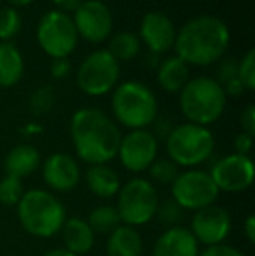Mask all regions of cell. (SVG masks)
<instances>
[{
    "label": "cell",
    "mask_w": 255,
    "mask_h": 256,
    "mask_svg": "<svg viewBox=\"0 0 255 256\" xmlns=\"http://www.w3.org/2000/svg\"><path fill=\"white\" fill-rule=\"evenodd\" d=\"M70 138L75 155L88 166L109 164L117 157L121 129L98 108H79L70 118Z\"/></svg>",
    "instance_id": "cell-1"
},
{
    "label": "cell",
    "mask_w": 255,
    "mask_h": 256,
    "mask_svg": "<svg viewBox=\"0 0 255 256\" xmlns=\"http://www.w3.org/2000/svg\"><path fill=\"white\" fill-rule=\"evenodd\" d=\"M229 40V28L220 18L197 16L177 32L173 48L184 63L208 66L224 56Z\"/></svg>",
    "instance_id": "cell-2"
},
{
    "label": "cell",
    "mask_w": 255,
    "mask_h": 256,
    "mask_svg": "<svg viewBox=\"0 0 255 256\" xmlns=\"http://www.w3.org/2000/svg\"><path fill=\"white\" fill-rule=\"evenodd\" d=\"M16 209L20 225L25 232L37 239L55 237L60 234L67 220V209L63 202L46 188L25 190Z\"/></svg>",
    "instance_id": "cell-3"
},
{
    "label": "cell",
    "mask_w": 255,
    "mask_h": 256,
    "mask_svg": "<svg viewBox=\"0 0 255 256\" xmlns=\"http://www.w3.org/2000/svg\"><path fill=\"white\" fill-rule=\"evenodd\" d=\"M178 104L187 122L208 128L222 117L227 104V96L213 77L203 75L189 78L180 91Z\"/></svg>",
    "instance_id": "cell-4"
},
{
    "label": "cell",
    "mask_w": 255,
    "mask_h": 256,
    "mask_svg": "<svg viewBox=\"0 0 255 256\" xmlns=\"http://www.w3.org/2000/svg\"><path fill=\"white\" fill-rule=\"evenodd\" d=\"M110 104L116 120L129 131L147 129L157 120L156 94L138 80H128L116 86Z\"/></svg>",
    "instance_id": "cell-5"
},
{
    "label": "cell",
    "mask_w": 255,
    "mask_h": 256,
    "mask_svg": "<svg viewBox=\"0 0 255 256\" xmlns=\"http://www.w3.org/2000/svg\"><path fill=\"white\" fill-rule=\"evenodd\" d=\"M166 157L184 169H196L213 155L215 136L208 128L185 124L175 126L164 140Z\"/></svg>",
    "instance_id": "cell-6"
},
{
    "label": "cell",
    "mask_w": 255,
    "mask_h": 256,
    "mask_svg": "<svg viewBox=\"0 0 255 256\" xmlns=\"http://www.w3.org/2000/svg\"><path fill=\"white\" fill-rule=\"evenodd\" d=\"M159 202L157 186L143 176H133L121 185L116 209L123 225L138 228L156 218Z\"/></svg>",
    "instance_id": "cell-7"
},
{
    "label": "cell",
    "mask_w": 255,
    "mask_h": 256,
    "mask_svg": "<svg viewBox=\"0 0 255 256\" xmlns=\"http://www.w3.org/2000/svg\"><path fill=\"white\" fill-rule=\"evenodd\" d=\"M119 61L107 49H100L82 60L75 74V80L84 94L96 98L112 92L119 82Z\"/></svg>",
    "instance_id": "cell-8"
},
{
    "label": "cell",
    "mask_w": 255,
    "mask_h": 256,
    "mask_svg": "<svg viewBox=\"0 0 255 256\" xmlns=\"http://www.w3.org/2000/svg\"><path fill=\"white\" fill-rule=\"evenodd\" d=\"M171 199L184 211L196 212L217 202L218 188L215 186L210 172L203 169H184L178 172L175 182L170 185Z\"/></svg>",
    "instance_id": "cell-9"
},
{
    "label": "cell",
    "mask_w": 255,
    "mask_h": 256,
    "mask_svg": "<svg viewBox=\"0 0 255 256\" xmlns=\"http://www.w3.org/2000/svg\"><path fill=\"white\" fill-rule=\"evenodd\" d=\"M37 42L53 60L68 58L79 42L72 18L58 9L46 12L37 24Z\"/></svg>",
    "instance_id": "cell-10"
},
{
    "label": "cell",
    "mask_w": 255,
    "mask_h": 256,
    "mask_svg": "<svg viewBox=\"0 0 255 256\" xmlns=\"http://www.w3.org/2000/svg\"><path fill=\"white\" fill-rule=\"evenodd\" d=\"M117 157L128 172L140 176L159 157V142L149 129L128 131L121 138Z\"/></svg>",
    "instance_id": "cell-11"
},
{
    "label": "cell",
    "mask_w": 255,
    "mask_h": 256,
    "mask_svg": "<svg viewBox=\"0 0 255 256\" xmlns=\"http://www.w3.org/2000/svg\"><path fill=\"white\" fill-rule=\"evenodd\" d=\"M210 176L218 192L239 194L252 186L255 169L250 155L229 154L211 166Z\"/></svg>",
    "instance_id": "cell-12"
},
{
    "label": "cell",
    "mask_w": 255,
    "mask_h": 256,
    "mask_svg": "<svg viewBox=\"0 0 255 256\" xmlns=\"http://www.w3.org/2000/svg\"><path fill=\"white\" fill-rule=\"evenodd\" d=\"M189 230L199 246L201 244L206 248L217 246V244H224L231 236L232 218L227 209L222 206H208L192 212Z\"/></svg>",
    "instance_id": "cell-13"
},
{
    "label": "cell",
    "mask_w": 255,
    "mask_h": 256,
    "mask_svg": "<svg viewBox=\"0 0 255 256\" xmlns=\"http://www.w3.org/2000/svg\"><path fill=\"white\" fill-rule=\"evenodd\" d=\"M74 26L77 35L91 44H100L112 35V10L102 0H82L74 12Z\"/></svg>",
    "instance_id": "cell-14"
},
{
    "label": "cell",
    "mask_w": 255,
    "mask_h": 256,
    "mask_svg": "<svg viewBox=\"0 0 255 256\" xmlns=\"http://www.w3.org/2000/svg\"><path fill=\"white\" fill-rule=\"evenodd\" d=\"M42 180L46 186L56 194H68L75 190L81 183V166L74 155L65 152L51 154L41 164Z\"/></svg>",
    "instance_id": "cell-15"
},
{
    "label": "cell",
    "mask_w": 255,
    "mask_h": 256,
    "mask_svg": "<svg viewBox=\"0 0 255 256\" xmlns=\"http://www.w3.org/2000/svg\"><path fill=\"white\" fill-rule=\"evenodd\" d=\"M175 37L177 30L175 24L166 14L157 12H147L140 23V42L149 48L150 52L154 54H164L175 46Z\"/></svg>",
    "instance_id": "cell-16"
},
{
    "label": "cell",
    "mask_w": 255,
    "mask_h": 256,
    "mask_svg": "<svg viewBox=\"0 0 255 256\" xmlns=\"http://www.w3.org/2000/svg\"><path fill=\"white\" fill-rule=\"evenodd\" d=\"M199 244L187 226L164 228L152 244V256H197Z\"/></svg>",
    "instance_id": "cell-17"
},
{
    "label": "cell",
    "mask_w": 255,
    "mask_h": 256,
    "mask_svg": "<svg viewBox=\"0 0 255 256\" xmlns=\"http://www.w3.org/2000/svg\"><path fill=\"white\" fill-rule=\"evenodd\" d=\"M60 236H62L63 246L67 251L74 253L75 256H84L93 250L96 240V234L91 230V226L88 225L84 218H67L60 230Z\"/></svg>",
    "instance_id": "cell-18"
},
{
    "label": "cell",
    "mask_w": 255,
    "mask_h": 256,
    "mask_svg": "<svg viewBox=\"0 0 255 256\" xmlns=\"http://www.w3.org/2000/svg\"><path fill=\"white\" fill-rule=\"evenodd\" d=\"M42 164L41 152L34 145H16L9 150V154L4 158V171L6 174L14 178H27L32 176Z\"/></svg>",
    "instance_id": "cell-19"
},
{
    "label": "cell",
    "mask_w": 255,
    "mask_h": 256,
    "mask_svg": "<svg viewBox=\"0 0 255 256\" xmlns=\"http://www.w3.org/2000/svg\"><path fill=\"white\" fill-rule=\"evenodd\" d=\"M84 183L88 190L98 199H112L121 188V178L109 164L89 166L84 172Z\"/></svg>",
    "instance_id": "cell-20"
},
{
    "label": "cell",
    "mask_w": 255,
    "mask_h": 256,
    "mask_svg": "<svg viewBox=\"0 0 255 256\" xmlns=\"http://www.w3.org/2000/svg\"><path fill=\"white\" fill-rule=\"evenodd\" d=\"M107 256H142L143 239L138 228L121 223L114 232L107 236Z\"/></svg>",
    "instance_id": "cell-21"
},
{
    "label": "cell",
    "mask_w": 255,
    "mask_h": 256,
    "mask_svg": "<svg viewBox=\"0 0 255 256\" xmlns=\"http://www.w3.org/2000/svg\"><path fill=\"white\" fill-rule=\"evenodd\" d=\"M25 74V60L13 42H0V88H13Z\"/></svg>",
    "instance_id": "cell-22"
},
{
    "label": "cell",
    "mask_w": 255,
    "mask_h": 256,
    "mask_svg": "<svg viewBox=\"0 0 255 256\" xmlns=\"http://www.w3.org/2000/svg\"><path fill=\"white\" fill-rule=\"evenodd\" d=\"M189 80V64L184 63L178 56H171L159 64L157 82L161 89L166 92H180Z\"/></svg>",
    "instance_id": "cell-23"
},
{
    "label": "cell",
    "mask_w": 255,
    "mask_h": 256,
    "mask_svg": "<svg viewBox=\"0 0 255 256\" xmlns=\"http://www.w3.org/2000/svg\"><path fill=\"white\" fill-rule=\"evenodd\" d=\"M86 222L91 226L93 232L100 234V236H109L121 225L119 212H117L116 206L112 204H100L93 208Z\"/></svg>",
    "instance_id": "cell-24"
},
{
    "label": "cell",
    "mask_w": 255,
    "mask_h": 256,
    "mask_svg": "<svg viewBox=\"0 0 255 256\" xmlns=\"http://www.w3.org/2000/svg\"><path fill=\"white\" fill-rule=\"evenodd\" d=\"M140 48H142V42H140L138 35L131 34V32H119L116 35H110L107 51L117 61H129L140 52Z\"/></svg>",
    "instance_id": "cell-25"
},
{
    "label": "cell",
    "mask_w": 255,
    "mask_h": 256,
    "mask_svg": "<svg viewBox=\"0 0 255 256\" xmlns=\"http://www.w3.org/2000/svg\"><path fill=\"white\" fill-rule=\"evenodd\" d=\"M147 172H149V178L147 180L152 185L170 186L175 182V178L178 176V172H180V168L175 162H171L168 157H157L150 164V168L147 169Z\"/></svg>",
    "instance_id": "cell-26"
},
{
    "label": "cell",
    "mask_w": 255,
    "mask_h": 256,
    "mask_svg": "<svg viewBox=\"0 0 255 256\" xmlns=\"http://www.w3.org/2000/svg\"><path fill=\"white\" fill-rule=\"evenodd\" d=\"M185 212L173 199H166L159 202L156 211V220L164 226V228H171V226H182L185 222Z\"/></svg>",
    "instance_id": "cell-27"
},
{
    "label": "cell",
    "mask_w": 255,
    "mask_h": 256,
    "mask_svg": "<svg viewBox=\"0 0 255 256\" xmlns=\"http://www.w3.org/2000/svg\"><path fill=\"white\" fill-rule=\"evenodd\" d=\"M21 30V16L16 7H0V42H11Z\"/></svg>",
    "instance_id": "cell-28"
},
{
    "label": "cell",
    "mask_w": 255,
    "mask_h": 256,
    "mask_svg": "<svg viewBox=\"0 0 255 256\" xmlns=\"http://www.w3.org/2000/svg\"><path fill=\"white\" fill-rule=\"evenodd\" d=\"M25 194L23 180L6 174L0 180V204L6 208H16Z\"/></svg>",
    "instance_id": "cell-29"
},
{
    "label": "cell",
    "mask_w": 255,
    "mask_h": 256,
    "mask_svg": "<svg viewBox=\"0 0 255 256\" xmlns=\"http://www.w3.org/2000/svg\"><path fill=\"white\" fill-rule=\"evenodd\" d=\"M53 104H55V89L51 86H41L39 89H35L30 96V112L35 117L51 112Z\"/></svg>",
    "instance_id": "cell-30"
},
{
    "label": "cell",
    "mask_w": 255,
    "mask_h": 256,
    "mask_svg": "<svg viewBox=\"0 0 255 256\" xmlns=\"http://www.w3.org/2000/svg\"><path fill=\"white\" fill-rule=\"evenodd\" d=\"M238 78L245 91L255 89V49H248L241 61H238Z\"/></svg>",
    "instance_id": "cell-31"
},
{
    "label": "cell",
    "mask_w": 255,
    "mask_h": 256,
    "mask_svg": "<svg viewBox=\"0 0 255 256\" xmlns=\"http://www.w3.org/2000/svg\"><path fill=\"white\" fill-rule=\"evenodd\" d=\"M238 78V61L236 60H225L224 63L220 64L218 68V77L215 80L218 82L220 86L227 84V82Z\"/></svg>",
    "instance_id": "cell-32"
},
{
    "label": "cell",
    "mask_w": 255,
    "mask_h": 256,
    "mask_svg": "<svg viewBox=\"0 0 255 256\" xmlns=\"http://www.w3.org/2000/svg\"><path fill=\"white\" fill-rule=\"evenodd\" d=\"M197 256H245L241 250L234 246H229V244H217V246L204 248L203 251H199Z\"/></svg>",
    "instance_id": "cell-33"
},
{
    "label": "cell",
    "mask_w": 255,
    "mask_h": 256,
    "mask_svg": "<svg viewBox=\"0 0 255 256\" xmlns=\"http://www.w3.org/2000/svg\"><path fill=\"white\" fill-rule=\"evenodd\" d=\"M239 126H241V132L255 136V106L252 103L246 104L239 115Z\"/></svg>",
    "instance_id": "cell-34"
},
{
    "label": "cell",
    "mask_w": 255,
    "mask_h": 256,
    "mask_svg": "<svg viewBox=\"0 0 255 256\" xmlns=\"http://www.w3.org/2000/svg\"><path fill=\"white\" fill-rule=\"evenodd\" d=\"M252 146H253V136L246 134V132H239L234 138V154L250 155Z\"/></svg>",
    "instance_id": "cell-35"
},
{
    "label": "cell",
    "mask_w": 255,
    "mask_h": 256,
    "mask_svg": "<svg viewBox=\"0 0 255 256\" xmlns=\"http://www.w3.org/2000/svg\"><path fill=\"white\" fill-rule=\"evenodd\" d=\"M70 74V61L68 58H60V60H53L51 64V75L55 78H65Z\"/></svg>",
    "instance_id": "cell-36"
},
{
    "label": "cell",
    "mask_w": 255,
    "mask_h": 256,
    "mask_svg": "<svg viewBox=\"0 0 255 256\" xmlns=\"http://www.w3.org/2000/svg\"><path fill=\"white\" fill-rule=\"evenodd\" d=\"M53 4H55L58 10L68 14V12H75V9L81 6L82 0H53Z\"/></svg>",
    "instance_id": "cell-37"
},
{
    "label": "cell",
    "mask_w": 255,
    "mask_h": 256,
    "mask_svg": "<svg viewBox=\"0 0 255 256\" xmlns=\"http://www.w3.org/2000/svg\"><path fill=\"white\" fill-rule=\"evenodd\" d=\"M243 234H245L246 240L250 244L255 242V216L253 214H248L245 218V223H243Z\"/></svg>",
    "instance_id": "cell-38"
},
{
    "label": "cell",
    "mask_w": 255,
    "mask_h": 256,
    "mask_svg": "<svg viewBox=\"0 0 255 256\" xmlns=\"http://www.w3.org/2000/svg\"><path fill=\"white\" fill-rule=\"evenodd\" d=\"M42 256H75V254L70 253V251H67L65 248H53V250L46 251Z\"/></svg>",
    "instance_id": "cell-39"
},
{
    "label": "cell",
    "mask_w": 255,
    "mask_h": 256,
    "mask_svg": "<svg viewBox=\"0 0 255 256\" xmlns=\"http://www.w3.org/2000/svg\"><path fill=\"white\" fill-rule=\"evenodd\" d=\"M9 4H13L14 7H27V6H30L34 0H7Z\"/></svg>",
    "instance_id": "cell-40"
}]
</instances>
